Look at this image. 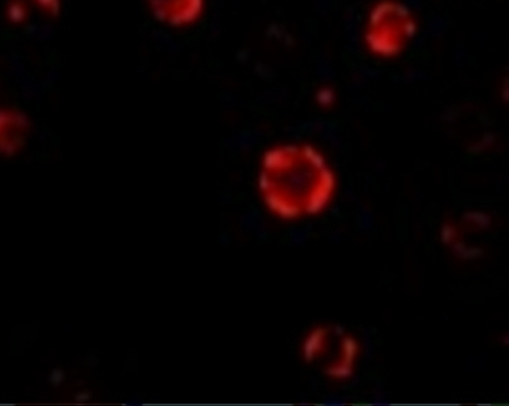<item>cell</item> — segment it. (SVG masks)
<instances>
[{"label":"cell","instance_id":"cell-1","mask_svg":"<svg viewBox=\"0 0 509 406\" xmlns=\"http://www.w3.org/2000/svg\"><path fill=\"white\" fill-rule=\"evenodd\" d=\"M336 179L325 156L311 145H280L265 153L258 189L278 218L316 215L330 205Z\"/></svg>","mask_w":509,"mask_h":406},{"label":"cell","instance_id":"cell-2","mask_svg":"<svg viewBox=\"0 0 509 406\" xmlns=\"http://www.w3.org/2000/svg\"><path fill=\"white\" fill-rule=\"evenodd\" d=\"M415 28V21L406 6L383 1L371 11L368 19L366 44L373 55L395 57L411 41Z\"/></svg>","mask_w":509,"mask_h":406},{"label":"cell","instance_id":"cell-3","mask_svg":"<svg viewBox=\"0 0 509 406\" xmlns=\"http://www.w3.org/2000/svg\"><path fill=\"white\" fill-rule=\"evenodd\" d=\"M154 17L164 24L183 28L197 22L204 11L205 0H146Z\"/></svg>","mask_w":509,"mask_h":406},{"label":"cell","instance_id":"cell-4","mask_svg":"<svg viewBox=\"0 0 509 406\" xmlns=\"http://www.w3.org/2000/svg\"><path fill=\"white\" fill-rule=\"evenodd\" d=\"M29 128L30 123L23 113L0 109V153L11 156L19 152Z\"/></svg>","mask_w":509,"mask_h":406},{"label":"cell","instance_id":"cell-5","mask_svg":"<svg viewBox=\"0 0 509 406\" xmlns=\"http://www.w3.org/2000/svg\"><path fill=\"white\" fill-rule=\"evenodd\" d=\"M6 15L9 22L14 24L26 22L29 17L28 4L25 3V0H9Z\"/></svg>","mask_w":509,"mask_h":406},{"label":"cell","instance_id":"cell-6","mask_svg":"<svg viewBox=\"0 0 509 406\" xmlns=\"http://www.w3.org/2000/svg\"><path fill=\"white\" fill-rule=\"evenodd\" d=\"M46 15L51 17L58 16L60 11V0H32Z\"/></svg>","mask_w":509,"mask_h":406}]
</instances>
